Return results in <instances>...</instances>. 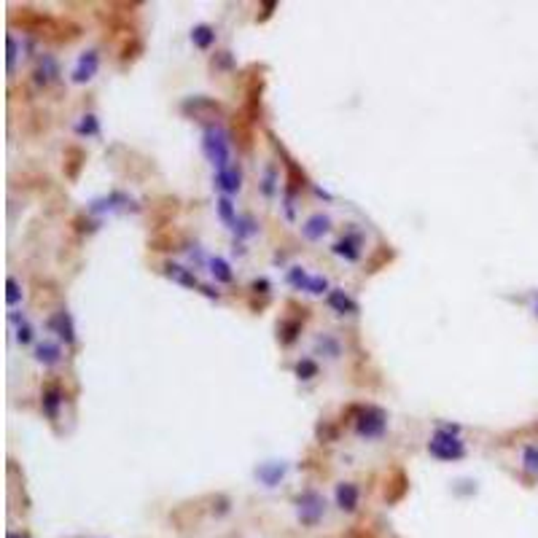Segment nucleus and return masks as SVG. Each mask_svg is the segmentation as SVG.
Listing matches in <instances>:
<instances>
[{
	"mask_svg": "<svg viewBox=\"0 0 538 538\" xmlns=\"http://www.w3.org/2000/svg\"><path fill=\"white\" fill-rule=\"evenodd\" d=\"M41 407H43V412H46V417H49V420H57L60 407H63V388H60L57 382H49V385L43 388Z\"/></svg>",
	"mask_w": 538,
	"mask_h": 538,
	"instance_id": "9",
	"label": "nucleus"
},
{
	"mask_svg": "<svg viewBox=\"0 0 538 538\" xmlns=\"http://www.w3.org/2000/svg\"><path fill=\"white\" fill-rule=\"evenodd\" d=\"M202 151H205V156L210 159V165L215 167V172L218 170H227L231 167V151H229V140L227 135L221 132V129H215V127H207L205 135H202Z\"/></svg>",
	"mask_w": 538,
	"mask_h": 538,
	"instance_id": "3",
	"label": "nucleus"
},
{
	"mask_svg": "<svg viewBox=\"0 0 538 538\" xmlns=\"http://www.w3.org/2000/svg\"><path fill=\"white\" fill-rule=\"evenodd\" d=\"M215 210H218V218L227 224L229 229H234V224H237V213H234V205H231V199L229 197H221L218 202H215Z\"/></svg>",
	"mask_w": 538,
	"mask_h": 538,
	"instance_id": "20",
	"label": "nucleus"
},
{
	"mask_svg": "<svg viewBox=\"0 0 538 538\" xmlns=\"http://www.w3.org/2000/svg\"><path fill=\"white\" fill-rule=\"evenodd\" d=\"M302 332V320H283L280 323V345H293Z\"/></svg>",
	"mask_w": 538,
	"mask_h": 538,
	"instance_id": "22",
	"label": "nucleus"
},
{
	"mask_svg": "<svg viewBox=\"0 0 538 538\" xmlns=\"http://www.w3.org/2000/svg\"><path fill=\"white\" fill-rule=\"evenodd\" d=\"M57 76H60L57 63H54L51 57H43V63L38 65V70H35V81L41 83V86H49V83L57 81Z\"/></svg>",
	"mask_w": 538,
	"mask_h": 538,
	"instance_id": "15",
	"label": "nucleus"
},
{
	"mask_svg": "<svg viewBox=\"0 0 538 538\" xmlns=\"http://www.w3.org/2000/svg\"><path fill=\"white\" fill-rule=\"evenodd\" d=\"M210 272H213V277H215L218 283H231V280H234L231 267H229L221 256H213V259H210Z\"/></svg>",
	"mask_w": 538,
	"mask_h": 538,
	"instance_id": "19",
	"label": "nucleus"
},
{
	"mask_svg": "<svg viewBox=\"0 0 538 538\" xmlns=\"http://www.w3.org/2000/svg\"><path fill=\"white\" fill-rule=\"evenodd\" d=\"M261 8H264V14H261V17H259V22L269 19V17H272V8H277V3H264V6H261Z\"/></svg>",
	"mask_w": 538,
	"mask_h": 538,
	"instance_id": "35",
	"label": "nucleus"
},
{
	"mask_svg": "<svg viewBox=\"0 0 538 538\" xmlns=\"http://www.w3.org/2000/svg\"><path fill=\"white\" fill-rule=\"evenodd\" d=\"M391 484H393V490H391V493H385V498H388V500H398V498L407 493L409 479H407V474H404L401 468H393V482H391Z\"/></svg>",
	"mask_w": 538,
	"mask_h": 538,
	"instance_id": "23",
	"label": "nucleus"
},
{
	"mask_svg": "<svg viewBox=\"0 0 538 538\" xmlns=\"http://www.w3.org/2000/svg\"><path fill=\"white\" fill-rule=\"evenodd\" d=\"M336 503H339L342 512H355V506H358V487L352 482L336 484Z\"/></svg>",
	"mask_w": 538,
	"mask_h": 538,
	"instance_id": "13",
	"label": "nucleus"
},
{
	"mask_svg": "<svg viewBox=\"0 0 538 538\" xmlns=\"http://www.w3.org/2000/svg\"><path fill=\"white\" fill-rule=\"evenodd\" d=\"M522 466H525V471L528 474H538V447L536 444H528L525 450H522Z\"/></svg>",
	"mask_w": 538,
	"mask_h": 538,
	"instance_id": "25",
	"label": "nucleus"
},
{
	"mask_svg": "<svg viewBox=\"0 0 538 538\" xmlns=\"http://www.w3.org/2000/svg\"><path fill=\"white\" fill-rule=\"evenodd\" d=\"M6 299H8V304H11V307H14V304H17V302L22 299L19 283H17L14 277H8V296H6Z\"/></svg>",
	"mask_w": 538,
	"mask_h": 538,
	"instance_id": "31",
	"label": "nucleus"
},
{
	"mask_svg": "<svg viewBox=\"0 0 538 538\" xmlns=\"http://www.w3.org/2000/svg\"><path fill=\"white\" fill-rule=\"evenodd\" d=\"M14 65H17V38L8 35V70L14 73Z\"/></svg>",
	"mask_w": 538,
	"mask_h": 538,
	"instance_id": "33",
	"label": "nucleus"
},
{
	"mask_svg": "<svg viewBox=\"0 0 538 538\" xmlns=\"http://www.w3.org/2000/svg\"><path fill=\"white\" fill-rule=\"evenodd\" d=\"M256 474H259V479H261L267 487H275V484L283 479V474H286V466H280V463H267V466H261Z\"/></svg>",
	"mask_w": 538,
	"mask_h": 538,
	"instance_id": "18",
	"label": "nucleus"
},
{
	"mask_svg": "<svg viewBox=\"0 0 538 538\" xmlns=\"http://www.w3.org/2000/svg\"><path fill=\"white\" fill-rule=\"evenodd\" d=\"M213 41H215V30H213L210 24H197V27L191 30V43H194L197 49L207 51V49L213 46Z\"/></svg>",
	"mask_w": 538,
	"mask_h": 538,
	"instance_id": "16",
	"label": "nucleus"
},
{
	"mask_svg": "<svg viewBox=\"0 0 538 538\" xmlns=\"http://www.w3.org/2000/svg\"><path fill=\"white\" fill-rule=\"evenodd\" d=\"M329 229H332V218L323 215V213H315V215H310V218L302 224V234H304L310 243H318V240H323V237L329 234Z\"/></svg>",
	"mask_w": 538,
	"mask_h": 538,
	"instance_id": "7",
	"label": "nucleus"
},
{
	"mask_svg": "<svg viewBox=\"0 0 538 538\" xmlns=\"http://www.w3.org/2000/svg\"><path fill=\"white\" fill-rule=\"evenodd\" d=\"M296 377H299V380H312V377H318V364H315L312 358H302V361L296 364Z\"/></svg>",
	"mask_w": 538,
	"mask_h": 538,
	"instance_id": "27",
	"label": "nucleus"
},
{
	"mask_svg": "<svg viewBox=\"0 0 538 538\" xmlns=\"http://www.w3.org/2000/svg\"><path fill=\"white\" fill-rule=\"evenodd\" d=\"M457 425H444V428H439L434 436H431V441H428V453L436 457V460H444V463H450V460H463L466 457V444L457 439Z\"/></svg>",
	"mask_w": 538,
	"mask_h": 538,
	"instance_id": "1",
	"label": "nucleus"
},
{
	"mask_svg": "<svg viewBox=\"0 0 538 538\" xmlns=\"http://www.w3.org/2000/svg\"><path fill=\"white\" fill-rule=\"evenodd\" d=\"M318 434L323 436V425L318 428ZM326 436H329V439H336V431H334V428H326Z\"/></svg>",
	"mask_w": 538,
	"mask_h": 538,
	"instance_id": "36",
	"label": "nucleus"
},
{
	"mask_svg": "<svg viewBox=\"0 0 538 538\" xmlns=\"http://www.w3.org/2000/svg\"><path fill=\"white\" fill-rule=\"evenodd\" d=\"M296 509H299V519L304 525H315L318 519L323 517V509H326V500L318 496L315 490H307L296 498Z\"/></svg>",
	"mask_w": 538,
	"mask_h": 538,
	"instance_id": "4",
	"label": "nucleus"
},
{
	"mask_svg": "<svg viewBox=\"0 0 538 538\" xmlns=\"http://www.w3.org/2000/svg\"><path fill=\"white\" fill-rule=\"evenodd\" d=\"M83 162H86V151L79 148V145H67L65 148V178L67 181H79L83 170Z\"/></svg>",
	"mask_w": 538,
	"mask_h": 538,
	"instance_id": "8",
	"label": "nucleus"
},
{
	"mask_svg": "<svg viewBox=\"0 0 538 538\" xmlns=\"http://www.w3.org/2000/svg\"><path fill=\"white\" fill-rule=\"evenodd\" d=\"M326 304H329L334 312H339V315H355V312H358L355 299H350V296H348V293H345L342 288L329 291V296H326Z\"/></svg>",
	"mask_w": 538,
	"mask_h": 538,
	"instance_id": "12",
	"label": "nucleus"
},
{
	"mask_svg": "<svg viewBox=\"0 0 538 538\" xmlns=\"http://www.w3.org/2000/svg\"><path fill=\"white\" fill-rule=\"evenodd\" d=\"M261 191L272 197L275 194V167H267V175H264V181H261Z\"/></svg>",
	"mask_w": 538,
	"mask_h": 538,
	"instance_id": "32",
	"label": "nucleus"
},
{
	"mask_svg": "<svg viewBox=\"0 0 538 538\" xmlns=\"http://www.w3.org/2000/svg\"><path fill=\"white\" fill-rule=\"evenodd\" d=\"M11 323H17V342H19V345H30V342H33V329H30V323L24 320V315L11 312Z\"/></svg>",
	"mask_w": 538,
	"mask_h": 538,
	"instance_id": "21",
	"label": "nucleus"
},
{
	"mask_svg": "<svg viewBox=\"0 0 538 538\" xmlns=\"http://www.w3.org/2000/svg\"><path fill=\"white\" fill-rule=\"evenodd\" d=\"M310 275L304 272V267H291L288 272V283L293 286V288H299V291H307L310 288Z\"/></svg>",
	"mask_w": 538,
	"mask_h": 538,
	"instance_id": "26",
	"label": "nucleus"
},
{
	"mask_svg": "<svg viewBox=\"0 0 538 538\" xmlns=\"http://www.w3.org/2000/svg\"><path fill=\"white\" fill-rule=\"evenodd\" d=\"M250 288H253V293H269V283L261 277V280H253V286H250Z\"/></svg>",
	"mask_w": 538,
	"mask_h": 538,
	"instance_id": "34",
	"label": "nucleus"
},
{
	"mask_svg": "<svg viewBox=\"0 0 538 538\" xmlns=\"http://www.w3.org/2000/svg\"><path fill=\"white\" fill-rule=\"evenodd\" d=\"M215 186L221 188L227 197L237 194L240 186H243V170L237 165L227 167V170H218V172H215Z\"/></svg>",
	"mask_w": 538,
	"mask_h": 538,
	"instance_id": "6",
	"label": "nucleus"
},
{
	"mask_svg": "<svg viewBox=\"0 0 538 538\" xmlns=\"http://www.w3.org/2000/svg\"><path fill=\"white\" fill-rule=\"evenodd\" d=\"M76 132H79V135H86V138L100 135V122H97V116H95V113H86V116H81V122L76 124Z\"/></svg>",
	"mask_w": 538,
	"mask_h": 538,
	"instance_id": "24",
	"label": "nucleus"
},
{
	"mask_svg": "<svg viewBox=\"0 0 538 538\" xmlns=\"http://www.w3.org/2000/svg\"><path fill=\"white\" fill-rule=\"evenodd\" d=\"M97 67H100V54H97L95 49L83 51L81 57H79V63H76V67H73V83L92 81L95 73H97Z\"/></svg>",
	"mask_w": 538,
	"mask_h": 538,
	"instance_id": "5",
	"label": "nucleus"
},
{
	"mask_svg": "<svg viewBox=\"0 0 538 538\" xmlns=\"http://www.w3.org/2000/svg\"><path fill=\"white\" fill-rule=\"evenodd\" d=\"M536 310H538V304H536Z\"/></svg>",
	"mask_w": 538,
	"mask_h": 538,
	"instance_id": "37",
	"label": "nucleus"
},
{
	"mask_svg": "<svg viewBox=\"0 0 538 538\" xmlns=\"http://www.w3.org/2000/svg\"><path fill=\"white\" fill-rule=\"evenodd\" d=\"M234 231H237V237H250V234H256L259 229H256V221H253L250 215H243V218H237Z\"/></svg>",
	"mask_w": 538,
	"mask_h": 538,
	"instance_id": "28",
	"label": "nucleus"
},
{
	"mask_svg": "<svg viewBox=\"0 0 538 538\" xmlns=\"http://www.w3.org/2000/svg\"><path fill=\"white\" fill-rule=\"evenodd\" d=\"M165 269H167V275H170V277H172L175 283H181V286H188V288H199V291H202V286L197 283V277H194V275H191L188 269L181 267V264H172V261H170V264H167Z\"/></svg>",
	"mask_w": 538,
	"mask_h": 538,
	"instance_id": "17",
	"label": "nucleus"
},
{
	"mask_svg": "<svg viewBox=\"0 0 538 538\" xmlns=\"http://www.w3.org/2000/svg\"><path fill=\"white\" fill-rule=\"evenodd\" d=\"M393 259V250H388L385 245H380V250L374 253V259L369 261V272H377V267H382L385 261H391Z\"/></svg>",
	"mask_w": 538,
	"mask_h": 538,
	"instance_id": "29",
	"label": "nucleus"
},
{
	"mask_svg": "<svg viewBox=\"0 0 538 538\" xmlns=\"http://www.w3.org/2000/svg\"><path fill=\"white\" fill-rule=\"evenodd\" d=\"M326 288H329V283H326V277L323 275H315L310 280V293H315V296H320V293H326Z\"/></svg>",
	"mask_w": 538,
	"mask_h": 538,
	"instance_id": "30",
	"label": "nucleus"
},
{
	"mask_svg": "<svg viewBox=\"0 0 538 538\" xmlns=\"http://www.w3.org/2000/svg\"><path fill=\"white\" fill-rule=\"evenodd\" d=\"M334 256L345 259V261H358L361 259V237L358 234H345L342 240L334 243Z\"/></svg>",
	"mask_w": 538,
	"mask_h": 538,
	"instance_id": "11",
	"label": "nucleus"
},
{
	"mask_svg": "<svg viewBox=\"0 0 538 538\" xmlns=\"http://www.w3.org/2000/svg\"><path fill=\"white\" fill-rule=\"evenodd\" d=\"M35 361L43 364V366H57V364L63 361L60 345H54V342H41V345L35 348Z\"/></svg>",
	"mask_w": 538,
	"mask_h": 538,
	"instance_id": "14",
	"label": "nucleus"
},
{
	"mask_svg": "<svg viewBox=\"0 0 538 538\" xmlns=\"http://www.w3.org/2000/svg\"><path fill=\"white\" fill-rule=\"evenodd\" d=\"M49 329L51 332H57V336L63 339L65 345H73L76 342V329H73V318H70V312L63 310L57 312L51 320H49Z\"/></svg>",
	"mask_w": 538,
	"mask_h": 538,
	"instance_id": "10",
	"label": "nucleus"
},
{
	"mask_svg": "<svg viewBox=\"0 0 538 538\" xmlns=\"http://www.w3.org/2000/svg\"><path fill=\"white\" fill-rule=\"evenodd\" d=\"M355 412V434L361 439H380L388 428V414L380 407H352Z\"/></svg>",
	"mask_w": 538,
	"mask_h": 538,
	"instance_id": "2",
	"label": "nucleus"
}]
</instances>
